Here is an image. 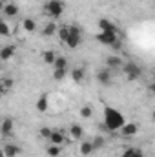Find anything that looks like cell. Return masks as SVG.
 I'll return each mask as SVG.
<instances>
[{
    "mask_svg": "<svg viewBox=\"0 0 155 157\" xmlns=\"http://www.w3.org/2000/svg\"><path fill=\"white\" fill-rule=\"evenodd\" d=\"M95 150H93V146H91V141H82L80 143V154L84 157H88V155H91Z\"/></svg>",
    "mask_w": 155,
    "mask_h": 157,
    "instance_id": "cell-18",
    "label": "cell"
},
{
    "mask_svg": "<svg viewBox=\"0 0 155 157\" xmlns=\"http://www.w3.org/2000/svg\"><path fill=\"white\" fill-rule=\"evenodd\" d=\"M4 93H6V90H4V86H2V84H0V97H2V95H4Z\"/></svg>",
    "mask_w": 155,
    "mask_h": 157,
    "instance_id": "cell-33",
    "label": "cell"
},
{
    "mask_svg": "<svg viewBox=\"0 0 155 157\" xmlns=\"http://www.w3.org/2000/svg\"><path fill=\"white\" fill-rule=\"evenodd\" d=\"M57 33H59V37H60V42H64L66 37H68V26H62L60 29H57Z\"/></svg>",
    "mask_w": 155,
    "mask_h": 157,
    "instance_id": "cell-29",
    "label": "cell"
},
{
    "mask_svg": "<svg viewBox=\"0 0 155 157\" xmlns=\"http://www.w3.org/2000/svg\"><path fill=\"white\" fill-rule=\"evenodd\" d=\"M22 28H24V31H28V33H33L35 29H37V22L33 20V18H24L22 20Z\"/></svg>",
    "mask_w": 155,
    "mask_h": 157,
    "instance_id": "cell-17",
    "label": "cell"
},
{
    "mask_svg": "<svg viewBox=\"0 0 155 157\" xmlns=\"http://www.w3.org/2000/svg\"><path fill=\"white\" fill-rule=\"evenodd\" d=\"M20 154V146L17 144H6L4 146V155L6 157H17Z\"/></svg>",
    "mask_w": 155,
    "mask_h": 157,
    "instance_id": "cell-16",
    "label": "cell"
},
{
    "mask_svg": "<svg viewBox=\"0 0 155 157\" xmlns=\"http://www.w3.org/2000/svg\"><path fill=\"white\" fill-rule=\"evenodd\" d=\"M42 59H44V62H46V64L53 66V62H55V59H57V53H55L53 49H47V51H44V53H42Z\"/></svg>",
    "mask_w": 155,
    "mask_h": 157,
    "instance_id": "cell-19",
    "label": "cell"
},
{
    "mask_svg": "<svg viewBox=\"0 0 155 157\" xmlns=\"http://www.w3.org/2000/svg\"><path fill=\"white\" fill-rule=\"evenodd\" d=\"M112 71H110V68H106V70H100L99 73H97V82H100L102 86H110L112 84Z\"/></svg>",
    "mask_w": 155,
    "mask_h": 157,
    "instance_id": "cell-6",
    "label": "cell"
},
{
    "mask_svg": "<svg viewBox=\"0 0 155 157\" xmlns=\"http://www.w3.org/2000/svg\"><path fill=\"white\" fill-rule=\"evenodd\" d=\"M104 144H106V141H104V137H95L93 141H91V146H93V150L97 152V150H100V148H104Z\"/></svg>",
    "mask_w": 155,
    "mask_h": 157,
    "instance_id": "cell-24",
    "label": "cell"
},
{
    "mask_svg": "<svg viewBox=\"0 0 155 157\" xmlns=\"http://www.w3.org/2000/svg\"><path fill=\"white\" fill-rule=\"evenodd\" d=\"M95 39L97 42H100V44H104V46H113L117 40H119V33H112V31H100L99 35H95Z\"/></svg>",
    "mask_w": 155,
    "mask_h": 157,
    "instance_id": "cell-5",
    "label": "cell"
},
{
    "mask_svg": "<svg viewBox=\"0 0 155 157\" xmlns=\"http://www.w3.org/2000/svg\"><path fill=\"white\" fill-rule=\"evenodd\" d=\"M9 2H15V0H6V4H9Z\"/></svg>",
    "mask_w": 155,
    "mask_h": 157,
    "instance_id": "cell-35",
    "label": "cell"
},
{
    "mask_svg": "<svg viewBox=\"0 0 155 157\" xmlns=\"http://www.w3.org/2000/svg\"><path fill=\"white\" fill-rule=\"evenodd\" d=\"M2 13H4L6 17H9V18H11V17H17V15H18V6H17L15 2H9V4L4 6Z\"/></svg>",
    "mask_w": 155,
    "mask_h": 157,
    "instance_id": "cell-10",
    "label": "cell"
},
{
    "mask_svg": "<svg viewBox=\"0 0 155 157\" xmlns=\"http://www.w3.org/2000/svg\"><path fill=\"white\" fill-rule=\"evenodd\" d=\"M0 51H2V46H0Z\"/></svg>",
    "mask_w": 155,
    "mask_h": 157,
    "instance_id": "cell-37",
    "label": "cell"
},
{
    "mask_svg": "<svg viewBox=\"0 0 155 157\" xmlns=\"http://www.w3.org/2000/svg\"><path fill=\"white\" fill-rule=\"evenodd\" d=\"M57 33V24H55V20H49L46 26H44V29H42V35L47 39V37H53Z\"/></svg>",
    "mask_w": 155,
    "mask_h": 157,
    "instance_id": "cell-14",
    "label": "cell"
},
{
    "mask_svg": "<svg viewBox=\"0 0 155 157\" xmlns=\"http://www.w3.org/2000/svg\"><path fill=\"white\" fill-rule=\"evenodd\" d=\"M2 22H4V20H2V18H0V24H2Z\"/></svg>",
    "mask_w": 155,
    "mask_h": 157,
    "instance_id": "cell-36",
    "label": "cell"
},
{
    "mask_svg": "<svg viewBox=\"0 0 155 157\" xmlns=\"http://www.w3.org/2000/svg\"><path fill=\"white\" fill-rule=\"evenodd\" d=\"M0 157H6L4 155V150H0Z\"/></svg>",
    "mask_w": 155,
    "mask_h": 157,
    "instance_id": "cell-34",
    "label": "cell"
},
{
    "mask_svg": "<svg viewBox=\"0 0 155 157\" xmlns=\"http://www.w3.org/2000/svg\"><path fill=\"white\" fill-rule=\"evenodd\" d=\"M99 28H100V31H112V33H119V29L115 28V24H113L112 20H108V18H100V20H99Z\"/></svg>",
    "mask_w": 155,
    "mask_h": 157,
    "instance_id": "cell-8",
    "label": "cell"
},
{
    "mask_svg": "<svg viewBox=\"0 0 155 157\" xmlns=\"http://www.w3.org/2000/svg\"><path fill=\"white\" fill-rule=\"evenodd\" d=\"M9 35H11V28L6 22H2L0 24V37H9Z\"/></svg>",
    "mask_w": 155,
    "mask_h": 157,
    "instance_id": "cell-28",
    "label": "cell"
},
{
    "mask_svg": "<svg viewBox=\"0 0 155 157\" xmlns=\"http://www.w3.org/2000/svg\"><path fill=\"white\" fill-rule=\"evenodd\" d=\"M49 133H51V130H49V128H42V130H40V137H44V139H47V137H49Z\"/></svg>",
    "mask_w": 155,
    "mask_h": 157,
    "instance_id": "cell-31",
    "label": "cell"
},
{
    "mask_svg": "<svg viewBox=\"0 0 155 157\" xmlns=\"http://www.w3.org/2000/svg\"><path fill=\"white\" fill-rule=\"evenodd\" d=\"M68 75V70H53V78L57 80V82H60V80H64Z\"/></svg>",
    "mask_w": 155,
    "mask_h": 157,
    "instance_id": "cell-25",
    "label": "cell"
},
{
    "mask_svg": "<svg viewBox=\"0 0 155 157\" xmlns=\"http://www.w3.org/2000/svg\"><path fill=\"white\" fill-rule=\"evenodd\" d=\"M0 62H2V60H0Z\"/></svg>",
    "mask_w": 155,
    "mask_h": 157,
    "instance_id": "cell-38",
    "label": "cell"
},
{
    "mask_svg": "<svg viewBox=\"0 0 155 157\" xmlns=\"http://www.w3.org/2000/svg\"><path fill=\"white\" fill-rule=\"evenodd\" d=\"M122 64H124V60H122L120 57H115V55H113V57L110 55V57L106 59V66L112 68V70H113V68H122Z\"/></svg>",
    "mask_w": 155,
    "mask_h": 157,
    "instance_id": "cell-15",
    "label": "cell"
},
{
    "mask_svg": "<svg viewBox=\"0 0 155 157\" xmlns=\"http://www.w3.org/2000/svg\"><path fill=\"white\" fill-rule=\"evenodd\" d=\"M37 110H39L40 113H44V112H47V108H49V101H47V93H42L39 99H37Z\"/></svg>",
    "mask_w": 155,
    "mask_h": 157,
    "instance_id": "cell-9",
    "label": "cell"
},
{
    "mask_svg": "<svg viewBox=\"0 0 155 157\" xmlns=\"http://www.w3.org/2000/svg\"><path fill=\"white\" fill-rule=\"evenodd\" d=\"M120 157H144V154L139 148H128V150H124V154Z\"/></svg>",
    "mask_w": 155,
    "mask_h": 157,
    "instance_id": "cell-23",
    "label": "cell"
},
{
    "mask_svg": "<svg viewBox=\"0 0 155 157\" xmlns=\"http://www.w3.org/2000/svg\"><path fill=\"white\" fill-rule=\"evenodd\" d=\"M0 132H2V135H11L13 133V119H4L2 121V124H0Z\"/></svg>",
    "mask_w": 155,
    "mask_h": 157,
    "instance_id": "cell-13",
    "label": "cell"
},
{
    "mask_svg": "<svg viewBox=\"0 0 155 157\" xmlns=\"http://www.w3.org/2000/svg\"><path fill=\"white\" fill-rule=\"evenodd\" d=\"M80 42H82V31H80V28L78 26H68V37L64 40V44L68 48L75 49V48L80 46Z\"/></svg>",
    "mask_w": 155,
    "mask_h": 157,
    "instance_id": "cell-3",
    "label": "cell"
},
{
    "mask_svg": "<svg viewBox=\"0 0 155 157\" xmlns=\"http://www.w3.org/2000/svg\"><path fill=\"white\" fill-rule=\"evenodd\" d=\"M124 122H126L124 115L119 110L112 108V106H104V128L108 132H119Z\"/></svg>",
    "mask_w": 155,
    "mask_h": 157,
    "instance_id": "cell-1",
    "label": "cell"
},
{
    "mask_svg": "<svg viewBox=\"0 0 155 157\" xmlns=\"http://www.w3.org/2000/svg\"><path fill=\"white\" fill-rule=\"evenodd\" d=\"M60 152H62V150H60L59 144H51V146L47 148V155L49 157H59L60 155Z\"/></svg>",
    "mask_w": 155,
    "mask_h": 157,
    "instance_id": "cell-27",
    "label": "cell"
},
{
    "mask_svg": "<svg viewBox=\"0 0 155 157\" xmlns=\"http://www.w3.org/2000/svg\"><path fill=\"white\" fill-rule=\"evenodd\" d=\"M53 70H68V59L66 57H57L53 62Z\"/></svg>",
    "mask_w": 155,
    "mask_h": 157,
    "instance_id": "cell-20",
    "label": "cell"
},
{
    "mask_svg": "<svg viewBox=\"0 0 155 157\" xmlns=\"http://www.w3.org/2000/svg\"><path fill=\"white\" fill-rule=\"evenodd\" d=\"M70 133H71V137H73V139H82L84 130H82V126H80V124H73V126L70 128Z\"/></svg>",
    "mask_w": 155,
    "mask_h": 157,
    "instance_id": "cell-21",
    "label": "cell"
},
{
    "mask_svg": "<svg viewBox=\"0 0 155 157\" xmlns=\"http://www.w3.org/2000/svg\"><path fill=\"white\" fill-rule=\"evenodd\" d=\"M4 6H6V0H0V11L4 9Z\"/></svg>",
    "mask_w": 155,
    "mask_h": 157,
    "instance_id": "cell-32",
    "label": "cell"
},
{
    "mask_svg": "<svg viewBox=\"0 0 155 157\" xmlns=\"http://www.w3.org/2000/svg\"><path fill=\"white\" fill-rule=\"evenodd\" d=\"M122 71L126 73V78L128 80H137V78L142 75V70H141V66H137L135 62H124L122 64Z\"/></svg>",
    "mask_w": 155,
    "mask_h": 157,
    "instance_id": "cell-4",
    "label": "cell"
},
{
    "mask_svg": "<svg viewBox=\"0 0 155 157\" xmlns=\"http://www.w3.org/2000/svg\"><path fill=\"white\" fill-rule=\"evenodd\" d=\"M137 124L135 122H124L122 124V128H120V133L124 135V137H133L135 133H137Z\"/></svg>",
    "mask_w": 155,
    "mask_h": 157,
    "instance_id": "cell-7",
    "label": "cell"
},
{
    "mask_svg": "<svg viewBox=\"0 0 155 157\" xmlns=\"http://www.w3.org/2000/svg\"><path fill=\"white\" fill-rule=\"evenodd\" d=\"M47 139L51 141V144H59V146H60V144L64 143V139H66V137H64V133H62V132H59V130H51V133H49V137H47Z\"/></svg>",
    "mask_w": 155,
    "mask_h": 157,
    "instance_id": "cell-11",
    "label": "cell"
},
{
    "mask_svg": "<svg viewBox=\"0 0 155 157\" xmlns=\"http://www.w3.org/2000/svg\"><path fill=\"white\" fill-rule=\"evenodd\" d=\"M64 9H66L64 0H47L46 6H44V11H46V15H47L51 20L60 18L62 13H64Z\"/></svg>",
    "mask_w": 155,
    "mask_h": 157,
    "instance_id": "cell-2",
    "label": "cell"
},
{
    "mask_svg": "<svg viewBox=\"0 0 155 157\" xmlns=\"http://www.w3.org/2000/svg\"><path fill=\"white\" fill-rule=\"evenodd\" d=\"M93 115V110H91V106L89 104H86V106H82L80 108V117L82 119H89Z\"/></svg>",
    "mask_w": 155,
    "mask_h": 157,
    "instance_id": "cell-26",
    "label": "cell"
},
{
    "mask_svg": "<svg viewBox=\"0 0 155 157\" xmlns=\"http://www.w3.org/2000/svg\"><path fill=\"white\" fill-rule=\"evenodd\" d=\"M84 77H86V73H84V70L82 68H75L73 71H71V78H73V82H82L84 80Z\"/></svg>",
    "mask_w": 155,
    "mask_h": 157,
    "instance_id": "cell-22",
    "label": "cell"
},
{
    "mask_svg": "<svg viewBox=\"0 0 155 157\" xmlns=\"http://www.w3.org/2000/svg\"><path fill=\"white\" fill-rule=\"evenodd\" d=\"M2 86H4V90H6V93H7V91H9V90H11V88H13V78H4V82H2Z\"/></svg>",
    "mask_w": 155,
    "mask_h": 157,
    "instance_id": "cell-30",
    "label": "cell"
},
{
    "mask_svg": "<svg viewBox=\"0 0 155 157\" xmlns=\"http://www.w3.org/2000/svg\"><path fill=\"white\" fill-rule=\"evenodd\" d=\"M15 46L9 44V46H2V51H0V60H9L13 55H15Z\"/></svg>",
    "mask_w": 155,
    "mask_h": 157,
    "instance_id": "cell-12",
    "label": "cell"
}]
</instances>
